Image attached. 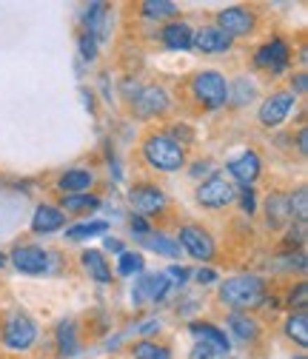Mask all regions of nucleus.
Returning <instances> with one entry per match:
<instances>
[{
  "label": "nucleus",
  "mask_w": 308,
  "mask_h": 359,
  "mask_svg": "<svg viewBox=\"0 0 308 359\" xmlns=\"http://www.w3.org/2000/svg\"><path fill=\"white\" fill-rule=\"evenodd\" d=\"M262 299H266V283L254 274H240L220 285V302L237 311H246V313L262 305Z\"/></svg>",
  "instance_id": "f257e3e1"
},
{
  "label": "nucleus",
  "mask_w": 308,
  "mask_h": 359,
  "mask_svg": "<svg viewBox=\"0 0 308 359\" xmlns=\"http://www.w3.org/2000/svg\"><path fill=\"white\" fill-rule=\"evenodd\" d=\"M143 157L157 171H180L186 165V149L171 134H152L143 143Z\"/></svg>",
  "instance_id": "f03ea898"
},
{
  "label": "nucleus",
  "mask_w": 308,
  "mask_h": 359,
  "mask_svg": "<svg viewBox=\"0 0 308 359\" xmlns=\"http://www.w3.org/2000/svg\"><path fill=\"white\" fill-rule=\"evenodd\" d=\"M0 339L9 351H29L37 342V325L29 313L23 311H9L4 317V325H0Z\"/></svg>",
  "instance_id": "7ed1b4c3"
},
{
  "label": "nucleus",
  "mask_w": 308,
  "mask_h": 359,
  "mask_svg": "<svg viewBox=\"0 0 308 359\" xmlns=\"http://www.w3.org/2000/svg\"><path fill=\"white\" fill-rule=\"evenodd\" d=\"M192 92L200 106H206L208 111H217L229 100V83L220 72H200L192 77Z\"/></svg>",
  "instance_id": "20e7f679"
},
{
  "label": "nucleus",
  "mask_w": 308,
  "mask_h": 359,
  "mask_svg": "<svg viewBox=\"0 0 308 359\" xmlns=\"http://www.w3.org/2000/svg\"><path fill=\"white\" fill-rule=\"evenodd\" d=\"M178 245L189 254V257H194V259H200V262H208V259H214V237L203 229V226H183L180 229V237H178Z\"/></svg>",
  "instance_id": "39448f33"
},
{
  "label": "nucleus",
  "mask_w": 308,
  "mask_h": 359,
  "mask_svg": "<svg viewBox=\"0 0 308 359\" xmlns=\"http://www.w3.org/2000/svg\"><path fill=\"white\" fill-rule=\"evenodd\" d=\"M234 197H237L234 186L220 174L208 177L206 183H200V189H197V203L206 205V208H226V205L234 203Z\"/></svg>",
  "instance_id": "423d86ee"
},
{
  "label": "nucleus",
  "mask_w": 308,
  "mask_h": 359,
  "mask_svg": "<svg viewBox=\"0 0 308 359\" xmlns=\"http://www.w3.org/2000/svg\"><path fill=\"white\" fill-rule=\"evenodd\" d=\"M288 63H291V52L286 46V40H280V37L262 43V46L254 52V66L262 69V72L277 74V72L288 69Z\"/></svg>",
  "instance_id": "0eeeda50"
},
{
  "label": "nucleus",
  "mask_w": 308,
  "mask_h": 359,
  "mask_svg": "<svg viewBox=\"0 0 308 359\" xmlns=\"http://www.w3.org/2000/svg\"><path fill=\"white\" fill-rule=\"evenodd\" d=\"M9 259H12V265L18 268L20 274H29V277H40V274L49 271V254L43 248H37V245H18V248H12Z\"/></svg>",
  "instance_id": "6e6552de"
},
{
  "label": "nucleus",
  "mask_w": 308,
  "mask_h": 359,
  "mask_svg": "<svg viewBox=\"0 0 308 359\" xmlns=\"http://www.w3.org/2000/svg\"><path fill=\"white\" fill-rule=\"evenodd\" d=\"M257 26V18L251 9L246 6H229L217 15V29L229 34V37H243V34H251Z\"/></svg>",
  "instance_id": "1a4fd4ad"
},
{
  "label": "nucleus",
  "mask_w": 308,
  "mask_h": 359,
  "mask_svg": "<svg viewBox=\"0 0 308 359\" xmlns=\"http://www.w3.org/2000/svg\"><path fill=\"white\" fill-rule=\"evenodd\" d=\"M128 203L135 205V211L143 214V217L160 214V211L168 205L163 189H157V186H152V183H138V186H131V191H128Z\"/></svg>",
  "instance_id": "9d476101"
},
{
  "label": "nucleus",
  "mask_w": 308,
  "mask_h": 359,
  "mask_svg": "<svg viewBox=\"0 0 308 359\" xmlns=\"http://www.w3.org/2000/svg\"><path fill=\"white\" fill-rule=\"evenodd\" d=\"M294 106H297V95L294 92H274L272 97L262 100V106H260V123L269 126V128H277L291 114Z\"/></svg>",
  "instance_id": "9b49d317"
},
{
  "label": "nucleus",
  "mask_w": 308,
  "mask_h": 359,
  "mask_svg": "<svg viewBox=\"0 0 308 359\" xmlns=\"http://www.w3.org/2000/svg\"><path fill=\"white\" fill-rule=\"evenodd\" d=\"M131 109H135L138 117H154V114L168 111V95H166V88H160V86H143L140 92L135 95V100H131Z\"/></svg>",
  "instance_id": "f8f14e48"
},
{
  "label": "nucleus",
  "mask_w": 308,
  "mask_h": 359,
  "mask_svg": "<svg viewBox=\"0 0 308 359\" xmlns=\"http://www.w3.org/2000/svg\"><path fill=\"white\" fill-rule=\"evenodd\" d=\"M192 46H194L197 52H203V55H220V52L232 49V37L223 34L217 26H203L200 32H194Z\"/></svg>",
  "instance_id": "ddd939ff"
},
{
  "label": "nucleus",
  "mask_w": 308,
  "mask_h": 359,
  "mask_svg": "<svg viewBox=\"0 0 308 359\" xmlns=\"http://www.w3.org/2000/svg\"><path fill=\"white\" fill-rule=\"evenodd\" d=\"M260 171H262V165H260V157L254 151H243L240 157H234L229 163V174L237 180L243 189H251L254 186V180L260 177Z\"/></svg>",
  "instance_id": "4468645a"
},
{
  "label": "nucleus",
  "mask_w": 308,
  "mask_h": 359,
  "mask_svg": "<svg viewBox=\"0 0 308 359\" xmlns=\"http://www.w3.org/2000/svg\"><path fill=\"white\" fill-rule=\"evenodd\" d=\"M266 222H269V229H274V231L291 226L294 219H291V208H288V194L274 191V194L266 197Z\"/></svg>",
  "instance_id": "2eb2a0df"
},
{
  "label": "nucleus",
  "mask_w": 308,
  "mask_h": 359,
  "mask_svg": "<svg viewBox=\"0 0 308 359\" xmlns=\"http://www.w3.org/2000/svg\"><path fill=\"white\" fill-rule=\"evenodd\" d=\"M66 222V214L55 205H37L34 208V217H32V231L34 234H52L58 229H63Z\"/></svg>",
  "instance_id": "dca6fc26"
},
{
  "label": "nucleus",
  "mask_w": 308,
  "mask_h": 359,
  "mask_svg": "<svg viewBox=\"0 0 308 359\" xmlns=\"http://www.w3.org/2000/svg\"><path fill=\"white\" fill-rule=\"evenodd\" d=\"M160 37H163V43H166L168 49L186 52V49H192V37H194V29H192L189 23H183V20H171V23H166V26H163Z\"/></svg>",
  "instance_id": "f3484780"
},
{
  "label": "nucleus",
  "mask_w": 308,
  "mask_h": 359,
  "mask_svg": "<svg viewBox=\"0 0 308 359\" xmlns=\"http://www.w3.org/2000/svg\"><path fill=\"white\" fill-rule=\"evenodd\" d=\"M226 325L234 334V339H240V342H254L260 337V323L251 317V313H246V311H232Z\"/></svg>",
  "instance_id": "a211bd4d"
},
{
  "label": "nucleus",
  "mask_w": 308,
  "mask_h": 359,
  "mask_svg": "<svg viewBox=\"0 0 308 359\" xmlns=\"http://www.w3.org/2000/svg\"><path fill=\"white\" fill-rule=\"evenodd\" d=\"M192 334H194V339L197 342H203V345H211L217 353H229V348H232V342H229V337L220 331L217 325H211V323H192V328H189Z\"/></svg>",
  "instance_id": "6ab92c4d"
},
{
  "label": "nucleus",
  "mask_w": 308,
  "mask_h": 359,
  "mask_svg": "<svg viewBox=\"0 0 308 359\" xmlns=\"http://www.w3.org/2000/svg\"><path fill=\"white\" fill-rule=\"evenodd\" d=\"M171 288V283H168V277L160 271V274H146L140 283H138V288H135V299L138 302H146V299H163L166 297V291Z\"/></svg>",
  "instance_id": "aec40b11"
},
{
  "label": "nucleus",
  "mask_w": 308,
  "mask_h": 359,
  "mask_svg": "<svg viewBox=\"0 0 308 359\" xmlns=\"http://www.w3.org/2000/svg\"><path fill=\"white\" fill-rule=\"evenodd\" d=\"M80 262H83L86 271H89L92 280H98V283H112V265H109V259L103 257V251H98V248L83 251V254H80Z\"/></svg>",
  "instance_id": "412c9836"
},
{
  "label": "nucleus",
  "mask_w": 308,
  "mask_h": 359,
  "mask_svg": "<svg viewBox=\"0 0 308 359\" xmlns=\"http://www.w3.org/2000/svg\"><path fill=\"white\" fill-rule=\"evenodd\" d=\"M92 183H95V174L89 168H72L58 180L60 191H69V194H86L92 189Z\"/></svg>",
  "instance_id": "4be33fe9"
},
{
  "label": "nucleus",
  "mask_w": 308,
  "mask_h": 359,
  "mask_svg": "<svg viewBox=\"0 0 308 359\" xmlns=\"http://www.w3.org/2000/svg\"><path fill=\"white\" fill-rule=\"evenodd\" d=\"M98 205H100L98 194H69V197H60V211H66V214H89Z\"/></svg>",
  "instance_id": "5701e85b"
},
{
  "label": "nucleus",
  "mask_w": 308,
  "mask_h": 359,
  "mask_svg": "<svg viewBox=\"0 0 308 359\" xmlns=\"http://www.w3.org/2000/svg\"><path fill=\"white\" fill-rule=\"evenodd\" d=\"M286 337L291 342H297L300 348L308 345V313L300 311V313H291V317L286 320Z\"/></svg>",
  "instance_id": "b1692460"
},
{
  "label": "nucleus",
  "mask_w": 308,
  "mask_h": 359,
  "mask_svg": "<svg viewBox=\"0 0 308 359\" xmlns=\"http://www.w3.org/2000/svg\"><path fill=\"white\" fill-rule=\"evenodd\" d=\"M140 12L152 20H168V18L178 15V4H168V0H146L140 6Z\"/></svg>",
  "instance_id": "393cba45"
},
{
  "label": "nucleus",
  "mask_w": 308,
  "mask_h": 359,
  "mask_svg": "<svg viewBox=\"0 0 308 359\" xmlns=\"http://www.w3.org/2000/svg\"><path fill=\"white\" fill-rule=\"evenodd\" d=\"M143 243H146V248H152V251H157V254H166V257H178V254H180V245L174 243L171 237H166V234L149 231V234L143 237Z\"/></svg>",
  "instance_id": "a878e982"
},
{
  "label": "nucleus",
  "mask_w": 308,
  "mask_h": 359,
  "mask_svg": "<svg viewBox=\"0 0 308 359\" xmlns=\"http://www.w3.org/2000/svg\"><path fill=\"white\" fill-rule=\"evenodd\" d=\"M58 348H60L63 356L74 353V348H77V325H74V320H66V323L58 325Z\"/></svg>",
  "instance_id": "bb28decb"
},
{
  "label": "nucleus",
  "mask_w": 308,
  "mask_h": 359,
  "mask_svg": "<svg viewBox=\"0 0 308 359\" xmlns=\"http://www.w3.org/2000/svg\"><path fill=\"white\" fill-rule=\"evenodd\" d=\"M131 356H135V359H171V351L166 345L143 339V342H138L135 348H131Z\"/></svg>",
  "instance_id": "cd10ccee"
},
{
  "label": "nucleus",
  "mask_w": 308,
  "mask_h": 359,
  "mask_svg": "<svg viewBox=\"0 0 308 359\" xmlns=\"http://www.w3.org/2000/svg\"><path fill=\"white\" fill-rule=\"evenodd\" d=\"M143 257L135 254V251H123L120 259H117V274L120 277H131V274H140L143 271Z\"/></svg>",
  "instance_id": "c85d7f7f"
},
{
  "label": "nucleus",
  "mask_w": 308,
  "mask_h": 359,
  "mask_svg": "<svg viewBox=\"0 0 308 359\" xmlns=\"http://www.w3.org/2000/svg\"><path fill=\"white\" fill-rule=\"evenodd\" d=\"M109 226L106 222H83V226H72L66 231L69 240H86V237H95V234H103Z\"/></svg>",
  "instance_id": "c756f323"
},
{
  "label": "nucleus",
  "mask_w": 308,
  "mask_h": 359,
  "mask_svg": "<svg viewBox=\"0 0 308 359\" xmlns=\"http://www.w3.org/2000/svg\"><path fill=\"white\" fill-rule=\"evenodd\" d=\"M288 305H291V311H297V313L308 308V285H305V283H300V285L288 294Z\"/></svg>",
  "instance_id": "7c9ffc66"
},
{
  "label": "nucleus",
  "mask_w": 308,
  "mask_h": 359,
  "mask_svg": "<svg viewBox=\"0 0 308 359\" xmlns=\"http://www.w3.org/2000/svg\"><path fill=\"white\" fill-rule=\"evenodd\" d=\"M214 356H217V351L203 342H194V348L189 351V359H214Z\"/></svg>",
  "instance_id": "2f4dec72"
},
{
  "label": "nucleus",
  "mask_w": 308,
  "mask_h": 359,
  "mask_svg": "<svg viewBox=\"0 0 308 359\" xmlns=\"http://www.w3.org/2000/svg\"><path fill=\"white\" fill-rule=\"evenodd\" d=\"M80 52H83L86 60H95L98 46H95V37H92V34H83V37H80Z\"/></svg>",
  "instance_id": "473e14b6"
},
{
  "label": "nucleus",
  "mask_w": 308,
  "mask_h": 359,
  "mask_svg": "<svg viewBox=\"0 0 308 359\" xmlns=\"http://www.w3.org/2000/svg\"><path fill=\"white\" fill-rule=\"evenodd\" d=\"M240 197H243V200H240L243 211L254 214V208H257V200H254V189H243V194H240Z\"/></svg>",
  "instance_id": "72a5a7b5"
},
{
  "label": "nucleus",
  "mask_w": 308,
  "mask_h": 359,
  "mask_svg": "<svg viewBox=\"0 0 308 359\" xmlns=\"http://www.w3.org/2000/svg\"><path fill=\"white\" fill-rule=\"evenodd\" d=\"M131 231H135V234H140V237H146L152 229H149V222H146L143 217H135V219H131Z\"/></svg>",
  "instance_id": "f704fd0d"
},
{
  "label": "nucleus",
  "mask_w": 308,
  "mask_h": 359,
  "mask_svg": "<svg viewBox=\"0 0 308 359\" xmlns=\"http://www.w3.org/2000/svg\"><path fill=\"white\" fill-rule=\"evenodd\" d=\"M297 149H300V154H308V131L305 128H300V134H297Z\"/></svg>",
  "instance_id": "c9c22d12"
},
{
  "label": "nucleus",
  "mask_w": 308,
  "mask_h": 359,
  "mask_svg": "<svg viewBox=\"0 0 308 359\" xmlns=\"http://www.w3.org/2000/svg\"><path fill=\"white\" fill-rule=\"evenodd\" d=\"M197 283H214V271H208V268L203 271V268H200V271H197Z\"/></svg>",
  "instance_id": "e433bc0d"
},
{
  "label": "nucleus",
  "mask_w": 308,
  "mask_h": 359,
  "mask_svg": "<svg viewBox=\"0 0 308 359\" xmlns=\"http://www.w3.org/2000/svg\"><path fill=\"white\" fill-rule=\"evenodd\" d=\"M106 248H112V251L123 254V243H120V240H106Z\"/></svg>",
  "instance_id": "4c0bfd02"
},
{
  "label": "nucleus",
  "mask_w": 308,
  "mask_h": 359,
  "mask_svg": "<svg viewBox=\"0 0 308 359\" xmlns=\"http://www.w3.org/2000/svg\"><path fill=\"white\" fill-rule=\"evenodd\" d=\"M294 83H297V92H305V74H302V72L297 74V80H294Z\"/></svg>",
  "instance_id": "58836bf2"
},
{
  "label": "nucleus",
  "mask_w": 308,
  "mask_h": 359,
  "mask_svg": "<svg viewBox=\"0 0 308 359\" xmlns=\"http://www.w3.org/2000/svg\"><path fill=\"white\" fill-rule=\"evenodd\" d=\"M223 359H234V356H223Z\"/></svg>",
  "instance_id": "ea45409f"
},
{
  "label": "nucleus",
  "mask_w": 308,
  "mask_h": 359,
  "mask_svg": "<svg viewBox=\"0 0 308 359\" xmlns=\"http://www.w3.org/2000/svg\"><path fill=\"white\" fill-rule=\"evenodd\" d=\"M0 262H4V257H0Z\"/></svg>",
  "instance_id": "a19ab883"
}]
</instances>
